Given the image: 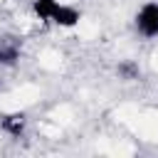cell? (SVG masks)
<instances>
[{
	"label": "cell",
	"instance_id": "cell-5",
	"mask_svg": "<svg viewBox=\"0 0 158 158\" xmlns=\"http://www.w3.org/2000/svg\"><path fill=\"white\" fill-rule=\"evenodd\" d=\"M20 44L17 42H2L0 44V67H15L20 62Z\"/></svg>",
	"mask_w": 158,
	"mask_h": 158
},
{
	"label": "cell",
	"instance_id": "cell-2",
	"mask_svg": "<svg viewBox=\"0 0 158 158\" xmlns=\"http://www.w3.org/2000/svg\"><path fill=\"white\" fill-rule=\"evenodd\" d=\"M79 20H81V12H79L77 7H72V5H64V2H59L57 10H54V15H52V25L64 27V30L77 27Z\"/></svg>",
	"mask_w": 158,
	"mask_h": 158
},
{
	"label": "cell",
	"instance_id": "cell-4",
	"mask_svg": "<svg viewBox=\"0 0 158 158\" xmlns=\"http://www.w3.org/2000/svg\"><path fill=\"white\" fill-rule=\"evenodd\" d=\"M57 5H59V0H32V12L40 22L52 25V15H54Z\"/></svg>",
	"mask_w": 158,
	"mask_h": 158
},
{
	"label": "cell",
	"instance_id": "cell-6",
	"mask_svg": "<svg viewBox=\"0 0 158 158\" xmlns=\"http://www.w3.org/2000/svg\"><path fill=\"white\" fill-rule=\"evenodd\" d=\"M116 72H118V77H121V79L131 81V79H138V74H141V67H138L136 62H121Z\"/></svg>",
	"mask_w": 158,
	"mask_h": 158
},
{
	"label": "cell",
	"instance_id": "cell-1",
	"mask_svg": "<svg viewBox=\"0 0 158 158\" xmlns=\"http://www.w3.org/2000/svg\"><path fill=\"white\" fill-rule=\"evenodd\" d=\"M133 25H136V32L143 37V40H153L158 37V0H148L138 7L136 17H133Z\"/></svg>",
	"mask_w": 158,
	"mask_h": 158
},
{
	"label": "cell",
	"instance_id": "cell-3",
	"mask_svg": "<svg viewBox=\"0 0 158 158\" xmlns=\"http://www.w3.org/2000/svg\"><path fill=\"white\" fill-rule=\"evenodd\" d=\"M25 126H27V116L22 111H12V114L2 116V121H0V128L7 136H12V138H20L22 131H25Z\"/></svg>",
	"mask_w": 158,
	"mask_h": 158
}]
</instances>
